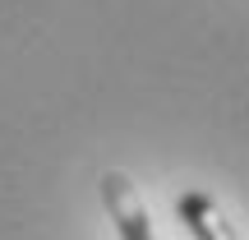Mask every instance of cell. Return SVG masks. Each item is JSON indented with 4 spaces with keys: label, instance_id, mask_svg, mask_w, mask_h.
<instances>
[{
    "label": "cell",
    "instance_id": "7a4b0ae2",
    "mask_svg": "<svg viewBox=\"0 0 249 240\" xmlns=\"http://www.w3.org/2000/svg\"><path fill=\"white\" fill-rule=\"evenodd\" d=\"M176 213H180V222H185L198 240H240V236L231 231V222L217 213V203L208 194H180Z\"/></svg>",
    "mask_w": 249,
    "mask_h": 240
},
{
    "label": "cell",
    "instance_id": "6da1fadb",
    "mask_svg": "<svg viewBox=\"0 0 249 240\" xmlns=\"http://www.w3.org/2000/svg\"><path fill=\"white\" fill-rule=\"evenodd\" d=\"M102 199L111 208V222L120 226V240H152V226H148V213H143L139 194L124 176H102Z\"/></svg>",
    "mask_w": 249,
    "mask_h": 240
}]
</instances>
